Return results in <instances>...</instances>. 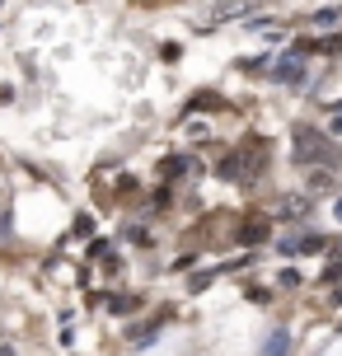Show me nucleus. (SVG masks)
<instances>
[{
    "instance_id": "1",
    "label": "nucleus",
    "mask_w": 342,
    "mask_h": 356,
    "mask_svg": "<svg viewBox=\"0 0 342 356\" xmlns=\"http://www.w3.org/2000/svg\"><path fill=\"white\" fill-rule=\"evenodd\" d=\"M295 160H300V164H319V169H333V160H338V155H333V145H328L324 136L300 131V136H295Z\"/></svg>"
},
{
    "instance_id": "2",
    "label": "nucleus",
    "mask_w": 342,
    "mask_h": 356,
    "mask_svg": "<svg viewBox=\"0 0 342 356\" xmlns=\"http://www.w3.org/2000/svg\"><path fill=\"white\" fill-rule=\"evenodd\" d=\"M277 211H282V220H300V216L309 211V202H305V197H282Z\"/></svg>"
},
{
    "instance_id": "3",
    "label": "nucleus",
    "mask_w": 342,
    "mask_h": 356,
    "mask_svg": "<svg viewBox=\"0 0 342 356\" xmlns=\"http://www.w3.org/2000/svg\"><path fill=\"white\" fill-rule=\"evenodd\" d=\"M309 193H333V169H309Z\"/></svg>"
},
{
    "instance_id": "4",
    "label": "nucleus",
    "mask_w": 342,
    "mask_h": 356,
    "mask_svg": "<svg viewBox=\"0 0 342 356\" xmlns=\"http://www.w3.org/2000/svg\"><path fill=\"white\" fill-rule=\"evenodd\" d=\"M244 15V0H230V5H216L211 10V24H220V19H239Z\"/></svg>"
},
{
    "instance_id": "5",
    "label": "nucleus",
    "mask_w": 342,
    "mask_h": 356,
    "mask_svg": "<svg viewBox=\"0 0 342 356\" xmlns=\"http://www.w3.org/2000/svg\"><path fill=\"white\" fill-rule=\"evenodd\" d=\"M282 352H286V333H277V338L268 342V356H282Z\"/></svg>"
},
{
    "instance_id": "6",
    "label": "nucleus",
    "mask_w": 342,
    "mask_h": 356,
    "mask_svg": "<svg viewBox=\"0 0 342 356\" xmlns=\"http://www.w3.org/2000/svg\"><path fill=\"white\" fill-rule=\"evenodd\" d=\"M0 356H15V347H5V342H0Z\"/></svg>"
}]
</instances>
